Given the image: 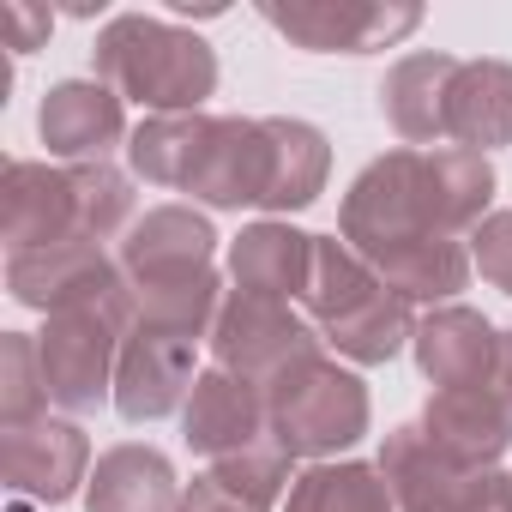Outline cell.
<instances>
[{
    "instance_id": "cell-18",
    "label": "cell",
    "mask_w": 512,
    "mask_h": 512,
    "mask_svg": "<svg viewBox=\"0 0 512 512\" xmlns=\"http://www.w3.org/2000/svg\"><path fill=\"white\" fill-rule=\"evenodd\" d=\"M290 458L278 446H253L235 458L205 464L187 488H181V512H272L290 494Z\"/></svg>"
},
{
    "instance_id": "cell-13",
    "label": "cell",
    "mask_w": 512,
    "mask_h": 512,
    "mask_svg": "<svg viewBox=\"0 0 512 512\" xmlns=\"http://www.w3.org/2000/svg\"><path fill=\"white\" fill-rule=\"evenodd\" d=\"M37 133L49 145V157H67V163H109V151L127 133V109L121 97L103 85V79H61L49 85L43 109H37Z\"/></svg>"
},
{
    "instance_id": "cell-20",
    "label": "cell",
    "mask_w": 512,
    "mask_h": 512,
    "mask_svg": "<svg viewBox=\"0 0 512 512\" xmlns=\"http://www.w3.org/2000/svg\"><path fill=\"white\" fill-rule=\"evenodd\" d=\"M85 512H181L175 464L157 446H109L91 464Z\"/></svg>"
},
{
    "instance_id": "cell-21",
    "label": "cell",
    "mask_w": 512,
    "mask_h": 512,
    "mask_svg": "<svg viewBox=\"0 0 512 512\" xmlns=\"http://www.w3.org/2000/svg\"><path fill=\"white\" fill-rule=\"evenodd\" d=\"M446 139L482 157L494 145H512V61H458L446 97Z\"/></svg>"
},
{
    "instance_id": "cell-6",
    "label": "cell",
    "mask_w": 512,
    "mask_h": 512,
    "mask_svg": "<svg viewBox=\"0 0 512 512\" xmlns=\"http://www.w3.org/2000/svg\"><path fill=\"white\" fill-rule=\"evenodd\" d=\"M260 19L308 55H374L422 25L416 0H260Z\"/></svg>"
},
{
    "instance_id": "cell-11",
    "label": "cell",
    "mask_w": 512,
    "mask_h": 512,
    "mask_svg": "<svg viewBox=\"0 0 512 512\" xmlns=\"http://www.w3.org/2000/svg\"><path fill=\"white\" fill-rule=\"evenodd\" d=\"M193 380H199V344L193 338L133 326L121 344V368H115V410L133 428L163 422L169 410H187Z\"/></svg>"
},
{
    "instance_id": "cell-25",
    "label": "cell",
    "mask_w": 512,
    "mask_h": 512,
    "mask_svg": "<svg viewBox=\"0 0 512 512\" xmlns=\"http://www.w3.org/2000/svg\"><path fill=\"white\" fill-rule=\"evenodd\" d=\"M320 338H326L344 362H356V368H380V362H392V356L416 338V314H410L404 296L380 290V296H368L356 314L320 326Z\"/></svg>"
},
{
    "instance_id": "cell-22",
    "label": "cell",
    "mask_w": 512,
    "mask_h": 512,
    "mask_svg": "<svg viewBox=\"0 0 512 512\" xmlns=\"http://www.w3.org/2000/svg\"><path fill=\"white\" fill-rule=\"evenodd\" d=\"M380 476H386L398 512H422V506H434L440 494H452V488L470 476V464H458L452 452H440L422 422H404V428H392L386 446H380Z\"/></svg>"
},
{
    "instance_id": "cell-5",
    "label": "cell",
    "mask_w": 512,
    "mask_h": 512,
    "mask_svg": "<svg viewBox=\"0 0 512 512\" xmlns=\"http://www.w3.org/2000/svg\"><path fill=\"white\" fill-rule=\"evenodd\" d=\"M211 356L223 374L247 380L272 392L290 368L326 356V338L314 332V320H302L290 302H272V296H247V290H229L217 320H211Z\"/></svg>"
},
{
    "instance_id": "cell-16",
    "label": "cell",
    "mask_w": 512,
    "mask_h": 512,
    "mask_svg": "<svg viewBox=\"0 0 512 512\" xmlns=\"http://www.w3.org/2000/svg\"><path fill=\"white\" fill-rule=\"evenodd\" d=\"M422 428L440 452H452L470 470H494L500 452L512 446V410H506L494 374L476 386H458V392H434L422 410Z\"/></svg>"
},
{
    "instance_id": "cell-1",
    "label": "cell",
    "mask_w": 512,
    "mask_h": 512,
    "mask_svg": "<svg viewBox=\"0 0 512 512\" xmlns=\"http://www.w3.org/2000/svg\"><path fill=\"white\" fill-rule=\"evenodd\" d=\"M488 205H494V163L482 151L398 145L350 181V193L338 205V235L368 266H380L422 241H470L482 229Z\"/></svg>"
},
{
    "instance_id": "cell-8",
    "label": "cell",
    "mask_w": 512,
    "mask_h": 512,
    "mask_svg": "<svg viewBox=\"0 0 512 512\" xmlns=\"http://www.w3.org/2000/svg\"><path fill=\"white\" fill-rule=\"evenodd\" d=\"M121 284H127L121 260H109V247H97V241H55V247L7 253V290L19 308H37V314L109 302Z\"/></svg>"
},
{
    "instance_id": "cell-15",
    "label": "cell",
    "mask_w": 512,
    "mask_h": 512,
    "mask_svg": "<svg viewBox=\"0 0 512 512\" xmlns=\"http://www.w3.org/2000/svg\"><path fill=\"white\" fill-rule=\"evenodd\" d=\"M416 368L434 380V392H458V386H476L494 374V356H500V326L482 320L476 308L464 302H446V308H428L416 320Z\"/></svg>"
},
{
    "instance_id": "cell-3",
    "label": "cell",
    "mask_w": 512,
    "mask_h": 512,
    "mask_svg": "<svg viewBox=\"0 0 512 512\" xmlns=\"http://www.w3.org/2000/svg\"><path fill=\"white\" fill-rule=\"evenodd\" d=\"M374 422V404H368V386L314 356L302 368H290L272 392H266V434L284 458H314V464H332L338 452H350Z\"/></svg>"
},
{
    "instance_id": "cell-29",
    "label": "cell",
    "mask_w": 512,
    "mask_h": 512,
    "mask_svg": "<svg viewBox=\"0 0 512 512\" xmlns=\"http://www.w3.org/2000/svg\"><path fill=\"white\" fill-rule=\"evenodd\" d=\"M470 260L482 272V284L512 296V211H488L482 229L470 235Z\"/></svg>"
},
{
    "instance_id": "cell-27",
    "label": "cell",
    "mask_w": 512,
    "mask_h": 512,
    "mask_svg": "<svg viewBox=\"0 0 512 512\" xmlns=\"http://www.w3.org/2000/svg\"><path fill=\"white\" fill-rule=\"evenodd\" d=\"M266 121H272V139H278V187H272L266 211H308L326 193L332 145L314 121H296V115H266Z\"/></svg>"
},
{
    "instance_id": "cell-28",
    "label": "cell",
    "mask_w": 512,
    "mask_h": 512,
    "mask_svg": "<svg viewBox=\"0 0 512 512\" xmlns=\"http://www.w3.org/2000/svg\"><path fill=\"white\" fill-rule=\"evenodd\" d=\"M49 416L43 356L31 332H0V428H25Z\"/></svg>"
},
{
    "instance_id": "cell-19",
    "label": "cell",
    "mask_w": 512,
    "mask_h": 512,
    "mask_svg": "<svg viewBox=\"0 0 512 512\" xmlns=\"http://www.w3.org/2000/svg\"><path fill=\"white\" fill-rule=\"evenodd\" d=\"M308 266H314V235L290 229V223H253L229 241V278L247 296H272V302H302L308 290Z\"/></svg>"
},
{
    "instance_id": "cell-10",
    "label": "cell",
    "mask_w": 512,
    "mask_h": 512,
    "mask_svg": "<svg viewBox=\"0 0 512 512\" xmlns=\"http://www.w3.org/2000/svg\"><path fill=\"white\" fill-rule=\"evenodd\" d=\"M0 199H7V253H31V247H55V241H91L79 169L13 157L7 181H0Z\"/></svg>"
},
{
    "instance_id": "cell-14",
    "label": "cell",
    "mask_w": 512,
    "mask_h": 512,
    "mask_svg": "<svg viewBox=\"0 0 512 512\" xmlns=\"http://www.w3.org/2000/svg\"><path fill=\"white\" fill-rule=\"evenodd\" d=\"M181 440L199 452V458H235V452H253L266 434V392L247 386L223 368H205L187 392V410H181Z\"/></svg>"
},
{
    "instance_id": "cell-26",
    "label": "cell",
    "mask_w": 512,
    "mask_h": 512,
    "mask_svg": "<svg viewBox=\"0 0 512 512\" xmlns=\"http://www.w3.org/2000/svg\"><path fill=\"white\" fill-rule=\"evenodd\" d=\"M284 512H398L380 464H308L290 494H284Z\"/></svg>"
},
{
    "instance_id": "cell-30",
    "label": "cell",
    "mask_w": 512,
    "mask_h": 512,
    "mask_svg": "<svg viewBox=\"0 0 512 512\" xmlns=\"http://www.w3.org/2000/svg\"><path fill=\"white\" fill-rule=\"evenodd\" d=\"M422 512H512V476L506 470H470L452 494H440Z\"/></svg>"
},
{
    "instance_id": "cell-7",
    "label": "cell",
    "mask_w": 512,
    "mask_h": 512,
    "mask_svg": "<svg viewBox=\"0 0 512 512\" xmlns=\"http://www.w3.org/2000/svg\"><path fill=\"white\" fill-rule=\"evenodd\" d=\"M278 187V139H272V121H247V115H217L211 121V139L187 175L181 193H193L199 205L211 211H241V205H260L272 199Z\"/></svg>"
},
{
    "instance_id": "cell-32",
    "label": "cell",
    "mask_w": 512,
    "mask_h": 512,
    "mask_svg": "<svg viewBox=\"0 0 512 512\" xmlns=\"http://www.w3.org/2000/svg\"><path fill=\"white\" fill-rule=\"evenodd\" d=\"M494 386H500V398H506V410H512V332H500V356H494Z\"/></svg>"
},
{
    "instance_id": "cell-17",
    "label": "cell",
    "mask_w": 512,
    "mask_h": 512,
    "mask_svg": "<svg viewBox=\"0 0 512 512\" xmlns=\"http://www.w3.org/2000/svg\"><path fill=\"white\" fill-rule=\"evenodd\" d=\"M452 79H458V55H440V49H416L392 61V73L380 79V115L410 151H434L446 139Z\"/></svg>"
},
{
    "instance_id": "cell-23",
    "label": "cell",
    "mask_w": 512,
    "mask_h": 512,
    "mask_svg": "<svg viewBox=\"0 0 512 512\" xmlns=\"http://www.w3.org/2000/svg\"><path fill=\"white\" fill-rule=\"evenodd\" d=\"M380 290L386 284L374 278V266L362 260L356 247H344L338 235H314V266H308V290H302V308H308L314 332L332 326V320H344V314H356Z\"/></svg>"
},
{
    "instance_id": "cell-31",
    "label": "cell",
    "mask_w": 512,
    "mask_h": 512,
    "mask_svg": "<svg viewBox=\"0 0 512 512\" xmlns=\"http://www.w3.org/2000/svg\"><path fill=\"white\" fill-rule=\"evenodd\" d=\"M7 25H13V55H31V49L49 37L55 13H43V7H25V0H13V7H7Z\"/></svg>"
},
{
    "instance_id": "cell-2",
    "label": "cell",
    "mask_w": 512,
    "mask_h": 512,
    "mask_svg": "<svg viewBox=\"0 0 512 512\" xmlns=\"http://www.w3.org/2000/svg\"><path fill=\"white\" fill-rule=\"evenodd\" d=\"M91 61H97V79L121 103H139L151 115H199L205 97L217 91L211 43L151 13H115L97 31Z\"/></svg>"
},
{
    "instance_id": "cell-4",
    "label": "cell",
    "mask_w": 512,
    "mask_h": 512,
    "mask_svg": "<svg viewBox=\"0 0 512 512\" xmlns=\"http://www.w3.org/2000/svg\"><path fill=\"white\" fill-rule=\"evenodd\" d=\"M133 326H139V320H133V290H127V284H121L109 302L49 314V326L37 332L49 404L85 416V410H97L103 398H115V368H121V344H127Z\"/></svg>"
},
{
    "instance_id": "cell-9",
    "label": "cell",
    "mask_w": 512,
    "mask_h": 512,
    "mask_svg": "<svg viewBox=\"0 0 512 512\" xmlns=\"http://www.w3.org/2000/svg\"><path fill=\"white\" fill-rule=\"evenodd\" d=\"M217 253V229L193 211V205H151L145 217H133V229L121 235V278L133 290H157V284H193L211 272Z\"/></svg>"
},
{
    "instance_id": "cell-12",
    "label": "cell",
    "mask_w": 512,
    "mask_h": 512,
    "mask_svg": "<svg viewBox=\"0 0 512 512\" xmlns=\"http://www.w3.org/2000/svg\"><path fill=\"white\" fill-rule=\"evenodd\" d=\"M0 470H7V488L43 506L73 500L91 482V440L79 422H25V428H0Z\"/></svg>"
},
{
    "instance_id": "cell-24",
    "label": "cell",
    "mask_w": 512,
    "mask_h": 512,
    "mask_svg": "<svg viewBox=\"0 0 512 512\" xmlns=\"http://www.w3.org/2000/svg\"><path fill=\"white\" fill-rule=\"evenodd\" d=\"M211 121L217 115H151L145 127H133V139H127L133 175L151 181V187H175L181 193L193 163H199V151H205V139H211Z\"/></svg>"
}]
</instances>
